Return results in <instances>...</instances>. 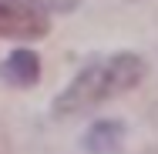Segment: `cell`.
Returning <instances> with one entry per match:
<instances>
[{
	"mask_svg": "<svg viewBox=\"0 0 158 154\" xmlns=\"http://www.w3.org/2000/svg\"><path fill=\"white\" fill-rule=\"evenodd\" d=\"M148 74V64L141 61L138 54H111V57H101V61L88 64L67 87L61 91V97L54 101V114L57 117H71V114H84V111H94L101 104L114 101L128 94L131 87H138Z\"/></svg>",
	"mask_w": 158,
	"mask_h": 154,
	"instance_id": "obj_1",
	"label": "cell"
},
{
	"mask_svg": "<svg viewBox=\"0 0 158 154\" xmlns=\"http://www.w3.org/2000/svg\"><path fill=\"white\" fill-rule=\"evenodd\" d=\"M51 24L47 14L27 0H0V37L7 40H40L47 37Z\"/></svg>",
	"mask_w": 158,
	"mask_h": 154,
	"instance_id": "obj_2",
	"label": "cell"
},
{
	"mask_svg": "<svg viewBox=\"0 0 158 154\" xmlns=\"http://www.w3.org/2000/svg\"><path fill=\"white\" fill-rule=\"evenodd\" d=\"M3 77L17 87H34L40 81V57L34 50H14L3 64Z\"/></svg>",
	"mask_w": 158,
	"mask_h": 154,
	"instance_id": "obj_3",
	"label": "cell"
},
{
	"mask_svg": "<svg viewBox=\"0 0 158 154\" xmlns=\"http://www.w3.org/2000/svg\"><path fill=\"white\" fill-rule=\"evenodd\" d=\"M121 141H125V127H121V124L118 121H101V124H94V127L88 131L84 148L91 154H118Z\"/></svg>",
	"mask_w": 158,
	"mask_h": 154,
	"instance_id": "obj_4",
	"label": "cell"
},
{
	"mask_svg": "<svg viewBox=\"0 0 158 154\" xmlns=\"http://www.w3.org/2000/svg\"><path fill=\"white\" fill-rule=\"evenodd\" d=\"M27 3H34L37 10H54V14H67V10H74L81 0H27Z\"/></svg>",
	"mask_w": 158,
	"mask_h": 154,
	"instance_id": "obj_5",
	"label": "cell"
}]
</instances>
